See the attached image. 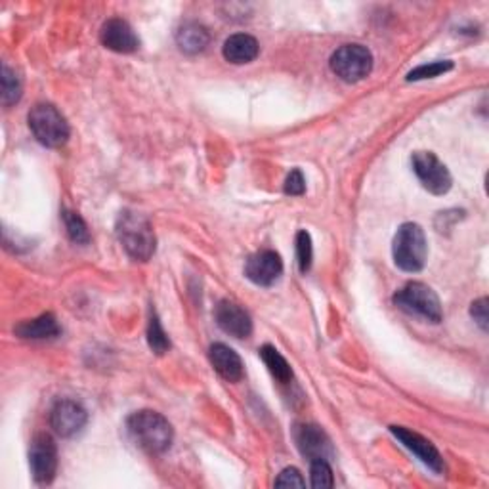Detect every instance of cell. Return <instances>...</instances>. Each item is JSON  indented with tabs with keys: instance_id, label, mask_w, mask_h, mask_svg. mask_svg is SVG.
Listing matches in <instances>:
<instances>
[{
	"instance_id": "1",
	"label": "cell",
	"mask_w": 489,
	"mask_h": 489,
	"mask_svg": "<svg viewBox=\"0 0 489 489\" xmlns=\"http://www.w3.org/2000/svg\"><path fill=\"white\" fill-rule=\"evenodd\" d=\"M115 232L119 243L132 260L148 262L156 255V232H153L151 222L144 215L122 211L117 218Z\"/></svg>"
},
{
	"instance_id": "2",
	"label": "cell",
	"mask_w": 489,
	"mask_h": 489,
	"mask_svg": "<svg viewBox=\"0 0 489 489\" xmlns=\"http://www.w3.org/2000/svg\"><path fill=\"white\" fill-rule=\"evenodd\" d=\"M127 428L136 445L149 453H164L173 445V426L157 411L144 409L131 415Z\"/></svg>"
},
{
	"instance_id": "3",
	"label": "cell",
	"mask_w": 489,
	"mask_h": 489,
	"mask_svg": "<svg viewBox=\"0 0 489 489\" xmlns=\"http://www.w3.org/2000/svg\"><path fill=\"white\" fill-rule=\"evenodd\" d=\"M392 255L396 266L403 272H421L428 257V243L425 230L413 222H405L398 228Z\"/></svg>"
},
{
	"instance_id": "4",
	"label": "cell",
	"mask_w": 489,
	"mask_h": 489,
	"mask_svg": "<svg viewBox=\"0 0 489 489\" xmlns=\"http://www.w3.org/2000/svg\"><path fill=\"white\" fill-rule=\"evenodd\" d=\"M27 121L33 136L46 148H62L69 139V124L52 104H37Z\"/></svg>"
},
{
	"instance_id": "5",
	"label": "cell",
	"mask_w": 489,
	"mask_h": 489,
	"mask_svg": "<svg viewBox=\"0 0 489 489\" xmlns=\"http://www.w3.org/2000/svg\"><path fill=\"white\" fill-rule=\"evenodd\" d=\"M394 304L400 310L425 317L432 324H440L443 312H442V302L438 295L425 283H408L403 289H400L394 295Z\"/></svg>"
},
{
	"instance_id": "6",
	"label": "cell",
	"mask_w": 489,
	"mask_h": 489,
	"mask_svg": "<svg viewBox=\"0 0 489 489\" xmlns=\"http://www.w3.org/2000/svg\"><path fill=\"white\" fill-rule=\"evenodd\" d=\"M333 73L346 82L366 79L373 69V54L367 46L344 45L331 55Z\"/></svg>"
},
{
	"instance_id": "7",
	"label": "cell",
	"mask_w": 489,
	"mask_h": 489,
	"mask_svg": "<svg viewBox=\"0 0 489 489\" xmlns=\"http://www.w3.org/2000/svg\"><path fill=\"white\" fill-rule=\"evenodd\" d=\"M413 171L417 178L421 180L425 190L434 195H445L451 190V174L447 166L434 156L432 151H417L411 157Z\"/></svg>"
},
{
	"instance_id": "8",
	"label": "cell",
	"mask_w": 489,
	"mask_h": 489,
	"mask_svg": "<svg viewBox=\"0 0 489 489\" xmlns=\"http://www.w3.org/2000/svg\"><path fill=\"white\" fill-rule=\"evenodd\" d=\"M30 465L38 484H50L58 472V447L48 434L35 436L30 450Z\"/></svg>"
},
{
	"instance_id": "9",
	"label": "cell",
	"mask_w": 489,
	"mask_h": 489,
	"mask_svg": "<svg viewBox=\"0 0 489 489\" xmlns=\"http://www.w3.org/2000/svg\"><path fill=\"white\" fill-rule=\"evenodd\" d=\"M87 409L73 400H60L50 411V426L62 438H72L85 428Z\"/></svg>"
},
{
	"instance_id": "10",
	"label": "cell",
	"mask_w": 489,
	"mask_h": 489,
	"mask_svg": "<svg viewBox=\"0 0 489 489\" xmlns=\"http://www.w3.org/2000/svg\"><path fill=\"white\" fill-rule=\"evenodd\" d=\"M283 274L282 257L274 250H260V253L249 257L245 264V275L250 282L260 287L274 285Z\"/></svg>"
},
{
	"instance_id": "11",
	"label": "cell",
	"mask_w": 489,
	"mask_h": 489,
	"mask_svg": "<svg viewBox=\"0 0 489 489\" xmlns=\"http://www.w3.org/2000/svg\"><path fill=\"white\" fill-rule=\"evenodd\" d=\"M215 319L218 327L226 334H230V337L249 339L250 333H253V319H250V316L240 304H235L232 300L218 302L215 310Z\"/></svg>"
},
{
	"instance_id": "12",
	"label": "cell",
	"mask_w": 489,
	"mask_h": 489,
	"mask_svg": "<svg viewBox=\"0 0 489 489\" xmlns=\"http://www.w3.org/2000/svg\"><path fill=\"white\" fill-rule=\"evenodd\" d=\"M390 432L408 447V450L421 459V463H425L428 468L434 470L436 474L443 472V459L440 455V451L436 450L432 442H428L426 438H423L421 434H417V432L403 428V426H390Z\"/></svg>"
},
{
	"instance_id": "13",
	"label": "cell",
	"mask_w": 489,
	"mask_h": 489,
	"mask_svg": "<svg viewBox=\"0 0 489 489\" xmlns=\"http://www.w3.org/2000/svg\"><path fill=\"white\" fill-rule=\"evenodd\" d=\"M100 40L107 50H114L117 54H132L139 48V38L134 33L132 27L121 20L114 18L107 20L100 31Z\"/></svg>"
},
{
	"instance_id": "14",
	"label": "cell",
	"mask_w": 489,
	"mask_h": 489,
	"mask_svg": "<svg viewBox=\"0 0 489 489\" xmlns=\"http://www.w3.org/2000/svg\"><path fill=\"white\" fill-rule=\"evenodd\" d=\"M295 440L302 455L310 460L324 459L327 460L333 455V447L327 434L319 426L314 425H299L295 430Z\"/></svg>"
},
{
	"instance_id": "15",
	"label": "cell",
	"mask_w": 489,
	"mask_h": 489,
	"mask_svg": "<svg viewBox=\"0 0 489 489\" xmlns=\"http://www.w3.org/2000/svg\"><path fill=\"white\" fill-rule=\"evenodd\" d=\"M208 358H211V363L215 371L222 376V379H226L228 383H237L243 379V361L235 350H232L230 346L216 342L211 346V350H208Z\"/></svg>"
},
{
	"instance_id": "16",
	"label": "cell",
	"mask_w": 489,
	"mask_h": 489,
	"mask_svg": "<svg viewBox=\"0 0 489 489\" xmlns=\"http://www.w3.org/2000/svg\"><path fill=\"white\" fill-rule=\"evenodd\" d=\"M222 52H223V58H226L230 63L243 65L257 60L260 46L255 37H250L247 33H237V35H232L226 43H223Z\"/></svg>"
},
{
	"instance_id": "17",
	"label": "cell",
	"mask_w": 489,
	"mask_h": 489,
	"mask_svg": "<svg viewBox=\"0 0 489 489\" xmlns=\"http://www.w3.org/2000/svg\"><path fill=\"white\" fill-rule=\"evenodd\" d=\"M13 333L25 341H48L58 337L62 329L52 314H45L37 319L23 321V324L13 329Z\"/></svg>"
},
{
	"instance_id": "18",
	"label": "cell",
	"mask_w": 489,
	"mask_h": 489,
	"mask_svg": "<svg viewBox=\"0 0 489 489\" xmlns=\"http://www.w3.org/2000/svg\"><path fill=\"white\" fill-rule=\"evenodd\" d=\"M176 43L181 52L193 55L203 52L208 46V43H211V35H208L205 25L198 21H188L178 30Z\"/></svg>"
},
{
	"instance_id": "19",
	"label": "cell",
	"mask_w": 489,
	"mask_h": 489,
	"mask_svg": "<svg viewBox=\"0 0 489 489\" xmlns=\"http://www.w3.org/2000/svg\"><path fill=\"white\" fill-rule=\"evenodd\" d=\"M260 358H262L264 363H266V367L272 373L274 379H277L279 383H283V384L291 383L292 369L289 366V361L282 354H279V350H275L274 346H270V344L262 346L260 348Z\"/></svg>"
},
{
	"instance_id": "20",
	"label": "cell",
	"mask_w": 489,
	"mask_h": 489,
	"mask_svg": "<svg viewBox=\"0 0 489 489\" xmlns=\"http://www.w3.org/2000/svg\"><path fill=\"white\" fill-rule=\"evenodd\" d=\"M21 90H23V85H21V79L18 77V73L13 72L12 67L4 65L3 67V92H0V97H3V105L10 107L13 104H18L20 97H21Z\"/></svg>"
},
{
	"instance_id": "21",
	"label": "cell",
	"mask_w": 489,
	"mask_h": 489,
	"mask_svg": "<svg viewBox=\"0 0 489 489\" xmlns=\"http://www.w3.org/2000/svg\"><path fill=\"white\" fill-rule=\"evenodd\" d=\"M148 342H149V348L153 352H156L157 356H163L169 352L171 348V341H169V334L164 333L161 321L156 314H151L149 317V325H148Z\"/></svg>"
},
{
	"instance_id": "22",
	"label": "cell",
	"mask_w": 489,
	"mask_h": 489,
	"mask_svg": "<svg viewBox=\"0 0 489 489\" xmlns=\"http://www.w3.org/2000/svg\"><path fill=\"white\" fill-rule=\"evenodd\" d=\"M62 216H63V223H65L69 240L77 245H87L90 241L87 222L82 220L77 213H72V211H63Z\"/></svg>"
},
{
	"instance_id": "23",
	"label": "cell",
	"mask_w": 489,
	"mask_h": 489,
	"mask_svg": "<svg viewBox=\"0 0 489 489\" xmlns=\"http://www.w3.org/2000/svg\"><path fill=\"white\" fill-rule=\"evenodd\" d=\"M312 258H314L312 237L306 230H300L297 233V262L302 274H306L312 268Z\"/></svg>"
},
{
	"instance_id": "24",
	"label": "cell",
	"mask_w": 489,
	"mask_h": 489,
	"mask_svg": "<svg viewBox=\"0 0 489 489\" xmlns=\"http://www.w3.org/2000/svg\"><path fill=\"white\" fill-rule=\"evenodd\" d=\"M453 63L451 62H432L428 65H421L413 69V72L408 75V80H423V79H434L440 77L447 72H451Z\"/></svg>"
},
{
	"instance_id": "25",
	"label": "cell",
	"mask_w": 489,
	"mask_h": 489,
	"mask_svg": "<svg viewBox=\"0 0 489 489\" xmlns=\"http://www.w3.org/2000/svg\"><path fill=\"white\" fill-rule=\"evenodd\" d=\"M310 476H312V485L314 487H333V484H334L333 470H331L327 460H324V459L312 460Z\"/></svg>"
},
{
	"instance_id": "26",
	"label": "cell",
	"mask_w": 489,
	"mask_h": 489,
	"mask_svg": "<svg viewBox=\"0 0 489 489\" xmlns=\"http://www.w3.org/2000/svg\"><path fill=\"white\" fill-rule=\"evenodd\" d=\"M275 485L277 487H304L306 482L297 468L289 467V468L282 470V474H279V476L275 478Z\"/></svg>"
},
{
	"instance_id": "27",
	"label": "cell",
	"mask_w": 489,
	"mask_h": 489,
	"mask_svg": "<svg viewBox=\"0 0 489 489\" xmlns=\"http://www.w3.org/2000/svg\"><path fill=\"white\" fill-rule=\"evenodd\" d=\"M304 191H306L304 174L299 169L291 171V174L285 180V193L287 195H302Z\"/></svg>"
},
{
	"instance_id": "28",
	"label": "cell",
	"mask_w": 489,
	"mask_h": 489,
	"mask_svg": "<svg viewBox=\"0 0 489 489\" xmlns=\"http://www.w3.org/2000/svg\"><path fill=\"white\" fill-rule=\"evenodd\" d=\"M470 314L474 317V321L476 324L487 331V299H480L476 302H472V308H470Z\"/></svg>"
}]
</instances>
